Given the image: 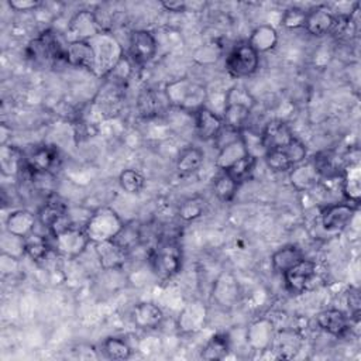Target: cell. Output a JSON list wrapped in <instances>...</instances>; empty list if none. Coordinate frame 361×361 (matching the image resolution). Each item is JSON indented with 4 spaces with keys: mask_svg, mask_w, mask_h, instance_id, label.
Instances as JSON below:
<instances>
[{
    "mask_svg": "<svg viewBox=\"0 0 361 361\" xmlns=\"http://www.w3.org/2000/svg\"><path fill=\"white\" fill-rule=\"evenodd\" d=\"M8 6L16 11H30L39 6L37 0H10Z\"/></svg>",
    "mask_w": 361,
    "mask_h": 361,
    "instance_id": "obj_43",
    "label": "cell"
},
{
    "mask_svg": "<svg viewBox=\"0 0 361 361\" xmlns=\"http://www.w3.org/2000/svg\"><path fill=\"white\" fill-rule=\"evenodd\" d=\"M255 162H257V158L247 154L241 159L234 162L231 166H228L224 172H227L237 183H241L251 175V172L255 166Z\"/></svg>",
    "mask_w": 361,
    "mask_h": 361,
    "instance_id": "obj_39",
    "label": "cell"
},
{
    "mask_svg": "<svg viewBox=\"0 0 361 361\" xmlns=\"http://www.w3.org/2000/svg\"><path fill=\"white\" fill-rule=\"evenodd\" d=\"M204 152L197 147H186L176 159V172L180 176H189L197 172L203 164Z\"/></svg>",
    "mask_w": 361,
    "mask_h": 361,
    "instance_id": "obj_28",
    "label": "cell"
},
{
    "mask_svg": "<svg viewBox=\"0 0 361 361\" xmlns=\"http://www.w3.org/2000/svg\"><path fill=\"white\" fill-rule=\"evenodd\" d=\"M37 216L25 209L11 212L6 219V231L17 237H27L35 228Z\"/></svg>",
    "mask_w": 361,
    "mask_h": 361,
    "instance_id": "obj_22",
    "label": "cell"
},
{
    "mask_svg": "<svg viewBox=\"0 0 361 361\" xmlns=\"http://www.w3.org/2000/svg\"><path fill=\"white\" fill-rule=\"evenodd\" d=\"M264 159L268 168L272 169L274 172H288L295 166L293 161L290 159L289 154L283 147L267 151L264 155Z\"/></svg>",
    "mask_w": 361,
    "mask_h": 361,
    "instance_id": "obj_37",
    "label": "cell"
},
{
    "mask_svg": "<svg viewBox=\"0 0 361 361\" xmlns=\"http://www.w3.org/2000/svg\"><path fill=\"white\" fill-rule=\"evenodd\" d=\"M259 66V54L248 44H237L226 58V69L233 78H245L257 72Z\"/></svg>",
    "mask_w": 361,
    "mask_h": 361,
    "instance_id": "obj_7",
    "label": "cell"
},
{
    "mask_svg": "<svg viewBox=\"0 0 361 361\" xmlns=\"http://www.w3.org/2000/svg\"><path fill=\"white\" fill-rule=\"evenodd\" d=\"M206 314H207V310L203 306V303L200 302L189 303L179 314V319H178L179 330L188 331V333L199 330L204 324Z\"/></svg>",
    "mask_w": 361,
    "mask_h": 361,
    "instance_id": "obj_26",
    "label": "cell"
},
{
    "mask_svg": "<svg viewBox=\"0 0 361 361\" xmlns=\"http://www.w3.org/2000/svg\"><path fill=\"white\" fill-rule=\"evenodd\" d=\"M261 138H262L265 149L269 151V149L282 148V147L288 145L295 138V135L292 134L288 124H285L283 121L271 120L265 124V127L261 133Z\"/></svg>",
    "mask_w": 361,
    "mask_h": 361,
    "instance_id": "obj_19",
    "label": "cell"
},
{
    "mask_svg": "<svg viewBox=\"0 0 361 361\" xmlns=\"http://www.w3.org/2000/svg\"><path fill=\"white\" fill-rule=\"evenodd\" d=\"M102 31H103L102 25L96 18L94 13L89 10H80L71 18L68 24L66 39L68 42L89 41L97 34H100Z\"/></svg>",
    "mask_w": 361,
    "mask_h": 361,
    "instance_id": "obj_10",
    "label": "cell"
},
{
    "mask_svg": "<svg viewBox=\"0 0 361 361\" xmlns=\"http://www.w3.org/2000/svg\"><path fill=\"white\" fill-rule=\"evenodd\" d=\"M124 221L113 209L100 207L92 212V216L85 224V231L90 243L97 244L114 240L124 228Z\"/></svg>",
    "mask_w": 361,
    "mask_h": 361,
    "instance_id": "obj_4",
    "label": "cell"
},
{
    "mask_svg": "<svg viewBox=\"0 0 361 361\" xmlns=\"http://www.w3.org/2000/svg\"><path fill=\"white\" fill-rule=\"evenodd\" d=\"M341 190L347 202L357 206L361 197V169L358 162H350L341 172Z\"/></svg>",
    "mask_w": 361,
    "mask_h": 361,
    "instance_id": "obj_20",
    "label": "cell"
},
{
    "mask_svg": "<svg viewBox=\"0 0 361 361\" xmlns=\"http://www.w3.org/2000/svg\"><path fill=\"white\" fill-rule=\"evenodd\" d=\"M133 320L140 329H155L164 320V313L157 305L151 302H142L134 307Z\"/></svg>",
    "mask_w": 361,
    "mask_h": 361,
    "instance_id": "obj_25",
    "label": "cell"
},
{
    "mask_svg": "<svg viewBox=\"0 0 361 361\" xmlns=\"http://www.w3.org/2000/svg\"><path fill=\"white\" fill-rule=\"evenodd\" d=\"M52 250V244L44 235L32 231L27 237H24V251L34 261H42L47 258L48 252Z\"/></svg>",
    "mask_w": 361,
    "mask_h": 361,
    "instance_id": "obj_34",
    "label": "cell"
},
{
    "mask_svg": "<svg viewBox=\"0 0 361 361\" xmlns=\"http://www.w3.org/2000/svg\"><path fill=\"white\" fill-rule=\"evenodd\" d=\"M158 42L151 31L135 30L128 39V59L135 65L148 63L157 54Z\"/></svg>",
    "mask_w": 361,
    "mask_h": 361,
    "instance_id": "obj_9",
    "label": "cell"
},
{
    "mask_svg": "<svg viewBox=\"0 0 361 361\" xmlns=\"http://www.w3.org/2000/svg\"><path fill=\"white\" fill-rule=\"evenodd\" d=\"M347 305L351 312V316L354 319H358L360 310H361V299H360V292L355 288H350L347 292Z\"/></svg>",
    "mask_w": 361,
    "mask_h": 361,
    "instance_id": "obj_42",
    "label": "cell"
},
{
    "mask_svg": "<svg viewBox=\"0 0 361 361\" xmlns=\"http://www.w3.org/2000/svg\"><path fill=\"white\" fill-rule=\"evenodd\" d=\"M25 168L30 172H52L58 165V151L51 145L35 147L28 155H24Z\"/></svg>",
    "mask_w": 361,
    "mask_h": 361,
    "instance_id": "obj_15",
    "label": "cell"
},
{
    "mask_svg": "<svg viewBox=\"0 0 361 361\" xmlns=\"http://www.w3.org/2000/svg\"><path fill=\"white\" fill-rule=\"evenodd\" d=\"M97 258L100 261V265L104 269H113L120 267L127 257V250L123 248L118 243L114 240L110 241H103L94 244Z\"/></svg>",
    "mask_w": 361,
    "mask_h": 361,
    "instance_id": "obj_23",
    "label": "cell"
},
{
    "mask_svg": "<svg viewBox=\"0 0 361 361\" xmlns=\"http://www.w3.org/2000/svg\"><path fill=\"white\" fill-rule=\"evenodd\" d=\"M231 350V338L227 333H217L210 337L202 350L203 360H223Z\"/></svg>",
    "mask_w": 361,
    "mask_h": 361,
    "instance_id": "obj_31",
    "label": "cell"
},
{
    "mask_svg": "<svg viewBox=\"0 0 361 361\" xmlns=\"http://www.w3.org/2000/svg\"><path fill=\"white\" fill-rule=\"evenodd\" d=\"M66 62L94 73V56L89 41H75L66 44Z\"/></svg>",
    "mask_w": 361,
    "mask_h": 361,
    "instance_id": "obj_21",
    "label": "cell"
},
{
    "mask_svg": "<svg viewBox=\"0 0 361 361\" xmlns=\"http://www.w3.org/2000/svg\"><path fill=\"white\" fill-rule=\"evenodd\" d=\"M241 134V133H240ZM247 148L241 140V137L227 145H224L223 148L219 149V155L216 159V166L220 171H226L228 166H231L234 162H237L238 159H241L244 155H247Z\"/></svg>",
    "mask_w": 361,
    "mask_h": 361,
    "instance_id": "obj_32",
    "label": "cell"
},
{
    "mask_svg": "<svg viewBox=\"0 0 361 361\" xmlns=\"http://www.w3.org/2000/svg\"><path fill=\"white\" fill-rule=\"evenodd\" d=\"M248 44L258 52L264 54L275 48L278 44V32L269 24H261L251 32L248 38Z\"/></svg>",
    "mask_w": 361,
    "mask_h": 361,
    "instance_id": "obj_27",
    "label": "cell"
},
{
    "mask_svg": "<svg viewBox=\"0 0 361 361\" xmlns=\"http://www.w3.org/2000/svg\"><path fill=\"white\" fill-rule=\"evenodd\" d=\"M305 21H306V11L300 7H289L285 10L282 16V24L286 28H305Z\"/></svg>",
    "mask_w": 361,
    "mask_h": 361,
    "instance_id": "obj_41",
    "label": "cell"
},
{
    "mask_svg": "<svg viewBox=\"0 0 361 361\" xmlns=\"http://www.w3.org/2000/svg\"><path fill=\"white\" fill-rule=\"evenodd\" d=\"M161 6L171 13H183L188 8V3L185 1H162Z\"/></svg>",
    "mask_w": 361,
    "mask_h": 361,
    "instance_id": "obj_44",
    "label": "cell"
},
{
    "mask_svg": "<svg viewBox=\"0 0 361 361\" xmlns=\"http://www.w3.org/2000/svg\"><path fill=\"white\" fill-rule=\"evenodd\" d=\"M162 106L164 103L161 102L159 94L152 89H142L137 97L138 111L145 118L157 117L161 113Z\"/></svg>",
    "mask_w": 361,
    "mask_h": 361,
    "instance_id": "obj_33",
    "label": "cell"
},
{
    "mask_svg": "<svg viewBox=\"0 0 361 361\" xmlns=\"http://www.w3.org/2000/svg\"><path fill=\"white\" fill-rule=\"evenodd\" d=\"M213 299L223 307H231L238 300V282L231 272H221L213 283Z\"/></svg>",
    "mask_w": 361,
    "mask_h": 361,
    "instance_id": "obj_18",
    "label": "cell"
},
{
    "mask_svg": "<svg viewBox=\"0 0 361 361\" xmlns=\"http://www.w3.org/2000/svg\"><path fill=\"white\" fill-rule=\"evenodd\" d=\"M94 56V75L106 78L124 58V51L113 34L102 31L89 39Z\"/></svg>",
    "mask_w": 361,
    "mask_h": 361,
    "instance_id": "obj_2",
    "label": "cell"
},
{
    "mask_svg": "<svg viewBox=\"0 0 361 361\" xmlns=\"http://www.w3.org/2000/svg\"><path fill=\"white\" fill-rule=\"evenodd\" d=\"M28 58L37 65H52L56 61H66V47L51 31H44L27 47Z\"/></svg>",
    "mask_w": 361,
    "mask_h": 361,
    "instance_id": "obj_6",
    "label": "cell"
},
{
    "mask_svg": "<svg viewBox=\"0 0 361 361\" xmlns=\"http://www.w3.org/2000/svg\"><path fill=\"white\" fill-rule=\"evenodd\" d=\"M169 106L178 107L185 113H195L207 100V90L203 85L188 78L169 82L164 89Z\"/></svg>",
    "mask_w": 361,
    "mask_h": 361,
    "instance_id": "obj_1",
    "label": "cell"
},
{
    "mask_svg": "<svg viewBox=\"0 0 361 361\" xmlns=\"http://www.w3.org/2000/svg\"><path fill=\"white\" fill-rule=\"evenodd\" d=\"M149 264L157 276L169 279L175 276L182 267V250L173 240L159 241L149 254Z\"/></svg>",
    "mask_w": 361,
    "mask_h": 361,
    "instance_id": "obj_5",
    "label": "cell"
},
{
    "mask_svg": "<svg viewBox=\"0 0 361 361\" xmlns=\"http://www.w3.org/2000/svg\"><path fill=\"white\" fill-rule=\"evenodd\" d=\"M316 322L323 331L334 337H344L351 327V319H348V316L338 309L322 310L317 313Z\"/></svg>",
    "mask_w": 361,
    "mask_h": 361,
    "instance_id": "obj_16",
    "label": "cell"
},
{
    "mask_svg": "<svg viewBox=\"0 0 361 361\" xmlns=\"http://www.w3.org/2000/svg\"><path fill=\"white\" fill-rule=\"evenodd\" d=\"M254 107V99L241 86H234L226 93L223 123L227 128L241 133L245 128L251 110Z\"/></svg>",
    "mask_w": 361,
    "mask_h": 361,
    "instance_id": "obj_3",
    "label": "cell"
},
{
    "mask_svg": "<svg viewBox=\"0 0 361 361\" xmlns=\"http://www.w3.org/2000/svg\"><path fill=\"white\" fill-rule=\"evenodd\" d=\"M0 166L4 175H17L25 168L24 154L13 145L3 144L0 151Z\"/></svg>",
    "mask_w": 361,
    "mask_h": 361,
    "instance_id": "obj_29",
    "label": "cell"
},
{
    "mask_svg": "<svg viewBox=\"0 0 361 361\" xmlns=\"http://www.w3.org/2000/svg\"><path fill=\"white\" fill-rule=\"evenodd\" d=\"M274 323L267 319H258L245 330V343L251 350L265 351L274 343Z\"/></svg>",
    "mask_w": 361,
    "mask_h": 361,
    "instance_id": "obj_14",
    "label": "cell"
},
{
    "mask_svg": "<svg viewBox=\"0 0 361 361\" xmlns=\"http://www.w3.org/2000/svg\"><path fill=\"white\" fill-rule=\"evenodd\" d=\"M52 248L62 257L76 258L79 257L89 245L90 240L85 231V227L72 226L62 233L52 237Z\"/></svg>",
    "mask_w": 361,
    "mask_h": 361,
    "instance_id": "obj_8",
    "label": "cell"
},
{
    "mask_svg": "<svg viewBox=\"0 0 361 361\" xmlns=\"http://www.w3.org/2000/svg\"><path fill=\"white\" fill-rule=\"evenodd\" d=\"M118 183L124 192L135 195L142 190L145 185V178L137 169H124L118 176Z\"/></svg>",
    "mask_w": 361,
    "mask_h": 361,
    "instance_id": "obj_38",
    "label": "cell"
},
{
    "mask_svg": "<svg viewBox=\"0 0 361 361\" xmlns=\"http://www.w3.org/2000/svg\"><path fill=\"white\" fill-rule=\"evenodd\" d=\"M289 178H290V183L293 185L295 189L307 190L317 183L320 175H319L313 161H309V162H300V164L295 165L290 169Z\"/></svg>",
    "mask_w": 361,
    "mask_h": 361,
    "instance_id": "obj_24",
    "label": "cell"
},
{
    "mask_svg": "<svg viewBox=\"0 0 361 361\" xmlns=\"http://www.w3.org/2000/svg\"><path fill=\"white\" fill-rule=\"evenodd\" d=\"M103 353L110 360H127L131 357V347L121 337H107L102 344Z\"/></svg>",
    "mask_w": 361,
    "mask_h": 361,
    "instance_id": "obj_36",
    "label": "cell"
},
{
    "mask_svg": "<svg viewBox=\"0 0 361 361\" xmlns=\"http://www.w3.org/2000/svg\"><path fill=\"white\" fill-rule=\"evenodd\" d=\"M302 258H305V257H303V252L300 248H298L296 245H285V247H281L279 250H276L271 255V264L276 272L283 274L290 267H293L296 262H299Z\"/></svg>",
    "mask_w": 361,
    "mask_h": 361,
    "instance_id": "obj_30",
    "label": "cell"
},
{
    "mask_svg": "<svg viewBox=\"0 0 361 361\" xmlns=\"http://www.w3.org/2000/svg\"><path fill=\"white\" fill-rule=\"evenodd\" d=\"M334 24L336 16L324 6H317L306 11L305 30L314 37H322L331 32Z\"/></svg>",
    "mask_w": 361,
    "mask_h": 361,
    "instance_id": "obj_17",
    "label": "cell"
},
{
    "mask_svg": "<svg viewBox=\"0 0 361 361\" xmlns=\"http://www.w3.org/2000/svg\"><path fill=\"white\" fill-rule=\"evenodd\" d=\"M204 207H206V202L203 197H199V196L189 197L180 203L178 214L182 220L192 221L203 214Z\"/></svg>",
    "mask_w": 361,
    "mask_h": 361,
    "instance_id": "obj_40",
    "label": "cell"
},
{
    "mask_svg": "<svg viewBox=\"0 0 361 361\" xmlns=\"http://www.w3.org/2000/svg\"><path fill=\"white\" fill-rule=\"evenodd\" d=\"M357 210V206L351 203H334L327 206L322 213V224L327 231H341L345 228Z\"/></svg>",
    "mask_w": 361,
    "mask_h": 361,
    "instance_id": "obj_13",
    "label": "cell"
},
{
    "mask_svg": "<svg viewBox=\"0 0 361 361\" xmlns=\"http://www.w3.org/2000/svg\"><path fill=\"white\" fill-rule=\"evenodd\" d=\"M193 121L196 135L202 141H214L224 127L223 118L206 106L193 113Z\"/></svg>",
    "mask_w": 361,
    "mask_h": 361,
    "instance_id": "obj_12",
    "label": "cell"
},
{
    "mask_svg": "<svg viewBox=\"0 0 361 361\" xmlns=\"http://www.w3.org/2000/svg\"><path fill=\"white\" fill-rule=\"evenodd\" d=\"M238 185L240 183H237L227 172L221 171V173H219L213 182V190L219 200L227 203L234 199Z\"/></svg>",
    "mask_w": 361,
    "mask_h": 361,
    "instance_id": "obj_35",
    "label": "cell"
},
{
    "mask_svg": "<svg viewBox=\"0 0 361 361\" xmlns=\"http://www.w3.org/2000/svg\"><path fill=\"white\" fill-rule=\"evenodd\" d=\"M286 288L293 293H302L316 275V262L302 258L283 274Z\"/></svg>",
    "mask_w": 361,
    "mask_h": 361,
    "instance_id": "obj_11",
    "label": "cell"
}]
</instances>
